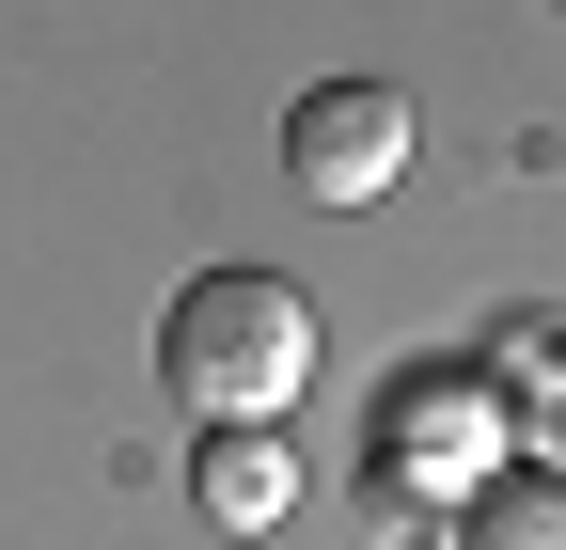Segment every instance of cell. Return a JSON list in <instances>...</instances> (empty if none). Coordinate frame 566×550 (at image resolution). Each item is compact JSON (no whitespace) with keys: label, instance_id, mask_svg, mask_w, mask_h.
<instances>
[{"label":"cell","instance_id":"cell-1","mask_svg":"<svg viewBox=\"0 0 566 550\" xmlns=\"http://www.w3.org/2000/svg\"><path fill=\"white\" fill-rule=\"evenodd\" d=\"M158 378L205 409V425H283L315 378V299L283 267H205V284L158 315Z\"/></svg>","mask_w":566,"mask_h":550},{"label":"cell","instance_id":"cell-2","mask_svg":"<svg viewBox=\"0 0 566 550\" xmlns=\"http://www.w3.org/2000/svg\"><path fill=\"white\" fill-rule=\"evenodd\" d=\"M283 173H300V204H378V189H409V95H394V80H315L300 110H283Z\"/></svg>","mask_w":566,"mask_h":550},{"label":"cell","instance_id":"cell-3","mask_svg":"<svg viewBox=\"0 0 566 550\" xmlns=\"http://www.w3.org/2000/svg\"><path fill=\"white\" fill-rule=\"evenodd\" d=\"M189 504L221 519V535H283V519H300V456H283L268 425H205V456H189Z\"/></svg>","mask_w":566,"mask_h":550},{"label":"cell","instance_id":"cell-4","mask_svg":"<svg viewBox=\"0 0 566 550\" xmlns=\"http://www.w3.org/2000/svg\"><path fill=\"white\" fill-rule=\"evenodd\" d=\"M472 550H566V472H488L472 488Z\"/></svg>","mask_w":566,"mask_h":550},{"label":"cell","instance_id":"cell-5","mask_svg":"<svg viewBox=\"0 0 566 550\" xmlns=\"http://www.w3.org/2000/svg\"><path fill=\"white\" fill-rule=\"evenodd\" d=\"M535 441H551V472H566V347L535 362Z\"/></svg>","mask_w":566,"mask_h":550}]
</instances>
